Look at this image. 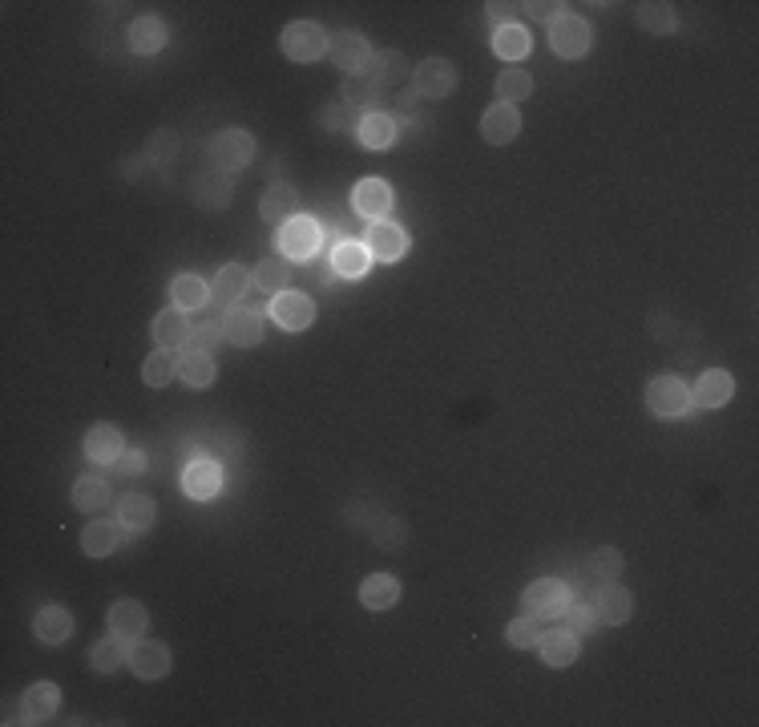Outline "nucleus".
Wrapping results in <instances>:
<instances>
[{"label":"nucleus","mask_w":759,"mask_h":727,"mask_svg":"<svg viewBox=\"0 0 759 727\" xmlns=\"http://www.w3.org/2000/svg\"><path fill=\"white\" fill-rule=\"evenodd\" d=\"M368 267H372V255H368L364 243H352V239L336 243V251H332V271H336L340 279H360Z\"/></svg>","instance_id":"obj_30"},{"label":"nucleus","mask_w":759,"mask_h":727,"mask_svg":"<svg viewBox=\"0 0 759 727\" xmlns=\"http://www.w3.org/2000/svg\"><path fill=\"white\" fill-rule=\"evenodd\" d=\"M558 9H562V5H525V13L537 17V21H558V17H562Z\"/></svg>","instance_id":"obj_54"},{"label":"nucleus","mask_w":759,"mask_h":727,"mask_svg":"<svg viewBox=\"0 0 759 727\" xmlns=\"http://www.w3.org/2000/svg\"><path fill=\"white\" fill-rule=\"evenodd\" d=\"M150 336H154L158 348H186L190 336H194V324L186 320L182 307H166V311H158V316H154Z\"/></svg>","instance_id":"obj_15"},{"label":"nucleus","mask_w":759,"mask_h":727,"mask_svg":"<svg viewBox=\"0 0 759 727\" xmlns=\"http://www.w3.org/2000/svg\"><path fill=\"white\" fill-rule=\"evenodd\" d=\"M533 93V77L525 69H505L497 77V101L501 106H517V101H525Z\"/></svg>","instance_id":"obj_43"},{"label":"nucleus","mask_w":759,"mask_h":727,"mask_svg":"<svg viewBox=\"0 0 759 727\" xmlns=\"http://www.w3.org/2000/svg\"><path fill=\"white\" fill-rule=\"evenodd\" d=\"M489 9V17L497 21V29L501 25H513V5H501V0H493V5H485Z\"/></svg>","instance_id":"obj_53"},{"label":"nucleus","mask_w":759,"mask_h":727,"mask_svg":"<svg viewBox=\"0 0 759 727\" xmlns=\"http://www.w3.org/2000/svg\"><path fill=\"white\" fill-rule=\"evenodd\" d=\"M328 57L336 61V69H344V73L352 77V73H364V69H368V61H372V45H368L360 33H340V37H332Z\"/></svg>","instance_id":"obj_16"},{"label":"nucleus","mask_w":759,"mask_h":727,"mask_svg":"<svg viewBox=\"0 0 759 727\" xmlns=\"http://www.w3.org/2000/svg\"><path fill=\"white\" fill-rule=\"evenodd\" d=\"M675 9L667 5V0H650V5H638V29L655 33V37H667L675 33Z\"/></svg>","instance_id":"obj_40"},{"label":"nucleus","mask_w":759,"mask_h":727,"mask_svg":"<svg viewBox=\"0 0 759 727\" xmlns=\"http://www.w3.org/2000/svg\"><path fill=\"white\" fill-rule=\"evenodd\" d=\"M126 663L138 679H166L170 675V647L158 639H138V643H130Z\"/></svg>","instance_id":"obj_11"},{"label":"nucleus","mask_w":759,"mask_h":727,"mask_svg":"<svg viewBox=\"0 0 759 727\" xmlns=\"http://www.w3.org/2000/svg\"><path fill=\"white\" fill-rule=\"evenodd\" d=\"M214 340H219V320H210V316H206L202 324H194V336H190V344H194V348L210 352V344H214Z\"/></svg>","instance_id":"obj_49"},{"label":"nucleus","mask_w":759,"mask_h":727,"mask_svg":"<svg viewBox=\"0 0 759 727\" xmlns=\"http://www.w3.org/2000/svg\"><path fill=\"white\" fill-rule=\"evenodd\" d=\"M247 287H251V271L239 267V263H227V267H219V275H214L210 295L219 299V303H235V299L247 295Z\"/></svg>","instance_id":"obj_31"},{"label":"nucleus","mask_w":759,"mask_h":727,"mask_svg":"<svg viewBox=\"0 0 759 727\" xmlns=\"http://www.w3.org/2000/svg\"><path fill=\"white\" fill-rule=\"evenodd\" d=\"M731 396H735V380H731L723 368H707V372L695 380V392H691V400L703 404V408H723Z\"/></svg>","instance_id":"obj_23"},{"label":"nucleus","mask_w":759,"mask_h":727,"mask_svg":"<svg viewBox=\"0 0 759 727\" xmlns=\"http://www.w3.org/2000/svg\"><path fill=\"white\" fill-rule=\"evenodd\" d=\"M154 517H158V509H154V497H146V493H130V497H122V505H118V522H122L126 530H134V534L150 530Z\"/></svg>","instance_id":"obj_32"},{"label":"nucleus","mask_w":759,"mask_h":727,"mask_svg":"<svg viewBox=\"0 0 759 727\" xmlns=\"http://www.w3.org/2000/svg\"><path fill=\"white\" fill-rule=\"evenodd\" d=\"M566 618H570V631H574V635H590V631L598 627L590 602H570V606H566Z\"/></svg>","instance_id":"obj_48"},{"label":"nucleus","mask_w":759,"mask_h":727,"mask_svg":"<svg viewBox=\"0 0 759 727\" xmlns=\"http://www.w3.org/2000/svg\"><path fill=\"white\" fill-rule=\"evenodd\" d=\"M251 158H255V138H251L247 130H223V134L210 138V162H214V170L235 174V170H243Z\"/></svg>","instance_id":"obj_5"},{"label":"nucleus","mask_w":759,"mask_h":727,"mask_svg":"<svg viewBox=\"0 0 759 727\" xmlns=\"http://www.w3.org/2000/svg\"><path fill=\"white\" fill-rule=\"evenodd\" d=\"M231 194H235V182L223 170H206V174L194 178V202L202 206V211H223V206L231 202Z\"/></svg>","instance_id":"obj_20"},{"label":"nucleus","mask_w":759,"mask_h":727,"mask_svg":"<svg viewBox=\"0 0 759 727\" xmlns=\"http://www.w3.org/2000/svg\"><path fill=\"white\" fill-rule=\"evenodd\" d=\"M122 453H126V445H122V429H114V425H93V429L85 433V457H89V461L118 465Z\"/></svg>","instance_id":"obj_21"},{"label":"nucleus","mask_w":759,"mask_h":727,"mask_svg":"<svg viewBox=\"0 0 759 727\" xmlns=\"http://www.w3.org/2000/svg\"><path fill=\"white\" fill-rule=\"evenodd\" d=\"M396 106H400V110H408V114L420 106V93H416V85H412V89H400V93H396Z\"/></svg>","instance_id":"obj_55"},{"label":"nucleus","mask_w":759,"mask_h":727,"mask_svg":"<svg viewBox=\"0 0 759 727\" xmlns=\"http://www.w3.org/2000/svg\"><path fill=\"white\" fill-rule=\"evenodd\" d=\"M267 316L283 328V332H307L315 324V303L303 291H279L267 307Z\"/></svg>","instance_id":"obj_7"},{"label":"nucleus","mask_w":759,"mask_h":727,"mask_svg":"<svg viewBox=\"0 0 759 727\" xmlns=\"http://www.w3.org/2000/svg\"><path fill=\"white\" fill-rule=\"evenodd\" d=\"M323 126L328 130H348V126H360V122L352 118V106H332L328 114H323Z\"/></svg>","instance_id":"obj_51"},{"label":"nucleus","mask_w":759,"mask_h":727,"mask_svg":"<svg viewBox=\"0 0 759 727\" xmlns=\"http://www.w3.org/2000/svg\"><path fill=\"white\" fill-rule=\"evenodd\" d=\"M570 602H574V590H570L562 578H537V582H529L525 594H521V606H525V614H533V618H558V614H566Z\"/></svg>","instance_id":"obj_1"},{"label":"nucleus","mask_w":759,"mask_h":727,"mask_svg":"<svg viewBox=\"0 0 759 727\" xmlns=\"http://www.w3.org/2000/svg\"><path fill=\"white\" fill-rule=\"evenodd\" d=\"M287 283H291V267H287L283 255H271V259H263V263L255 267V287H259V291L279 295V291H287Z\"/></svg>","instance_id":"obj_42"},{"label":"nucleus","mask_w":759,"mask_h":727,"mask_svg":"<svg viewBox=\"0 0 759 727\" xmlns=\"http://www.w3.org/2000/svg\"><path fill=\"white\" fill-rule=\"evenodd\" d=\"M182 493L190 501H210L223 493V465L214 457H194L186 469H182Z\"/></svg>","instance_id":"obj_8"},{"label":"nucleus","mask_w":759,"mask_h":727,"mask_svg":"<svg viewBox=\"0 0 759 727\" xmlns=\"http://www.w3.org/2000/svg\"><path fill=\"white\" fill-rule=\"evenodd\" d=\"M590 41H594V33H590V25H586L582 17L562 13L558 21H550V49H554L558 57L578 61V57L590 53Z\"/></svg>","instance_id":"obj_6"},{"label":"nucleus","mask_w":759,"mask_h":727,"mask_svg":"<svg viewBox=\"0 0 759 727\" xmlns=\"http://www.w3.org/2000/svg\"><path fill=\"white\" fill-rule=\"evenodd\" d=\"M328 45H332V37L323 33L315 21H291V25L283 29V37H279L283 57H291V61H299V65L319 61L323 53H328Z\"/></svg>","instance_id":"obj_2"},{"label":"nucleus","mask_w":759,"mask_h":727,"mask_svg":"<svg viewBox=\"0 0 759 727\" xmlns=\"http://www.w3.org/2000/svg\"><path fill=\"white\" fill-rule=\"evenodd\" d=\"M590 606H594V618H598V622H606V627H622V622L630 618V610H634L630 594H626L618 582H602Z\"/></svg>","instance_id":"obj_18"},{"label":"nucleus","mask_w":759,"mask_h":727,"mask_svg":"<svg viewBox=\"0 0 759 727\" xmlns=\"http://www.w3.org/2000/svg\"><path fill=\"white\" fill-rule=\"evenodd\" d=\"M396 134H400L396 118H392V114H380V110L364 114L360 126H356V138H360L364 150H388V146L396 142Z\"/></svg>","instance_id":"obj_22"},{"label":"nucleus","mask_w":759,"mask_h":727,"mask_svg":"<svg viewBox=\"0 0 759 727\" xmlns=\"http://www.w3.org/2000/svg\"><path fill=\"white\" fill-rule=\"evenodd\" d=\"M178 364H182V356H174V348H154L142 364V380L150 388H166L178 376Z\"/></svg>","instance_id":"obj_36"},{"label":"nucleus","mask_w":759,"mask_h":727,"mask_svg":"<svg viewBox=\"0 0 759 727\" xmlns=\"http://www.w3.org/2000/svg\"><path fill=\"white\" fill-rule=\"evenodd\" d=\"M396 598H400V582L392 574H368L360 586V602L368 610H388V606H396Z\"/></svg>","instance_id":"obj_35"},{"label":"nucleus","mask_w":759,"mask_h":727,"mask_svg":"<svg viewBox=\"0 0 759 727\" xmlns=\"http://www.w3.org/2000/svg\"><path fill=\"white\" fill-rule=\"evenodd\" d=\"M73 505H77L81 513L105 509V505H110V481H105V477H77V485H73Z\"/></svg>","instance_id":"obj_39"},{"label":"nucleus","mask_w":759,"mask_h":727,"mask_svg":"<svg viewBox=\"0 0 759 727\" xmlns=\"http://www.w3.org/2000/svg\"><path fill=\"white\" fill-rule=\"evenodd\" d=\"M170 299H174V307H182V311H202V307L210 303V283H206L202 275H178V279L170 283Z\"/></svg>","instance_id":"obj_34"},{"label":"nucleus","mask_w":759,"mask_h":727,"mask_svg":"<svg viewBox=\"0 0 759 727\" xmlns=\"http://www.w3.org/2000/svg\"><path fill=\"white\" fill-rule=\"evenodd\" d=\"M33 635H37L41 643H49V647L65 643V639L73 635V614H69L65 606H41L37 618H33Z\"/></svg>","instance_id":"obj_24"},{"label":"nucleus","mask_w":759,"mask_h":727,"mask_svg":"<svg viewBox=\"0 0 759 727\" xmlns=\"http://www.w3.org/2000/svg\"><path fill=\"white\" fill-rule=\"evenodd\" d=\"M529 49H533V37H529V29L525 25H501L497 33H493V53L501 57V61H521V57H529Z\"/></svg>","instance_id":"obj_33"},{"label":"nucleus","mask_w":759,"mask_h":727,"mask_svg":"<svg viewBox=\"0 0 759 727\" xmlns=\"http://www.w3.org/2000/svg\"><path fill=\"white\" fill-rule=\"evenodd\" d=\"M146 622H150V614H146V606L134 602V598H122V602L110 606V631H114L122 643H138V639L146 635Z\"/></svg>","instance_id":"obj_17"},{"label":"nucleus","mask_w":759,"mask_h":727,"mask_svg":"<svg viewBox=\"0 0 759 727\" xmlns=\"http://www.w3.org/2000/svg\"><path fill=\"white\" fill-rule=\"evenodd\" d=\"M25 707H29V723H49L61 707V691L57 683H33L25 691Z\"/></svg>","instance_id":"obj_37"},{"label":"nucleus","mask_w":759,"mask_h":727,"mask_svg":"<svg viewBox=\"0 0 759 727\" xmlns=\"http://www.w3.org/2000/svg\"><path fill=\"white\" fill-rule=\"evenodd\" d=\"M364 73L376 77L384 89H392V85H400V81L412 77V65L404 61V53H396V49H380V53H372V61H368Z\"/></svg>","instance_id":"obj_27"},{"label":"nucleus","mask_w":759,"mask_h":727,"mask_svg":"<svg viewBox=\"0 0 759 727\" xmlns=\"http://www.w3.org/2000/svg\"><path fill=\"white\" fill-rule=\"evenodd\" d=\"M505 639H509V647L533 651V647H537V639H541V622H537L533 614H521V618H513L509 627H505Z\"/></svg>","instance_id":"obj_44"},{"label":"nucleus","mask_w":759,"mask_h":727,"mask_svg":"<svg viewBox=\"0 0 759 727\" xmlns=\"http://www.w3.org/2000/svg\"><path fill=\"white\" fill-rule=\"evenodd\" d=\"M5 723H29V707H25V699H17V695L5 699Z\"/></svg>","instance_id":"obj_52"},{"label":"nucleus","mask_w":759,"mask_h":727,"mask_svg":"<svg viewBox=\"0 0 759 727\" xmlns=\"http://www.w3.org/2000/svg\"><path fill=\"white\" fill-rule=\"evenodd\" d=\"M130 49H134L138 57L162 53V49H166V25H162L158 17H138V21L130 25Z\"/></svg>","instance_id":"obj_29"},{"label":"nucleus","mask_w":759,"mask_h":727,"mask_svg":"<svg viewBox=\"0 0 759 727\" xmlns=\"http://www.w3.org/2000/svg\"><path fill=\"white\" fill-rule=\"evenodd\" d=\"M590 574H594L598 582H618V574H622V554H618L614 546L594 550V558H590Z\"/></svg>","instance_id":"obj_46"},{"label":"nucleus","mask_w":759,"mask_h":727,"mask_svg":"<svg viewBox=\"0 0 759 727\" xmlns=\"http://www.w3.org/2000/svg\"><path fill=\"white\" fill-rule=\"evenodd\" d=\"M319 243H323V231H319V223L307 219V215L287 219V223L279 227V235H275V251H279L283 259H311V255L319 251Z\"/></svg>","instance_id":"obj_4"},{"label":"nucleus","mask_w":759,"mask_h":727,"mask_svg":"<svg viewBox=\"0 0 759 727\" xmlns=\"http://www.w3.org/2000/svg\"><path fill=\"white\" fill-rule=\"evenodd\" d=\"M295 211H299V190H295L291 182H271V186L263 190V198H259L263 223L283 227L287 219H295Z\"/></svg>","instance_id":"obj_14"},{"label":"nucleus","mask_w":759,"mask_h":727,"mask_svg":"<svg viewBox=\"0 0 759 727\" xmlns=\"http://www.w3.org/2000/svg\"><path fill=\"white\" fill-rule=\"evenodd\" d=\"M214 376H219V364H214L210 352H202V348H186V352H182L178 380H182L186 388H210Z\"/></svg>","instance_id":"obj_26"},{"label":"nucleus","mask_w":759,"mask_h":727,"mask_svg":"<svg viewBox=\"0 0 759 727\" xmlns=\"http://www.w3.org/2000/svg\"><path fill=\"white\" fill-rule=\"evenodd\" d=\"M122 522H89L85 530H81V550L89 554V558H105V554H114L118 550V542H122V530H118Z\"/></svg>","instance_id":"obj_28"},{"label":"nucleus","mask_w":759,"mask_h":727,"mask_svg":"<svg viewBox=\"0 0 759 727\" xmlns=\"http://www.w3.org/2000/svg\"><path fill=\"white\" fill-rule=\"evenodd\" d=\"M130 655V643H122L114 631L105 635V639H97L93 643V651H89V667L93 671H101V675H110V671H118L122 667V659Z\"/></svg>","instance_id":"obj_38"},{"label":"nucleus","mask_w":759,"mask_h":727,"mask_svg":"<svg viewBox=\"0 0 759 727\" xmlns=\"http://www.w3.org/2000/svg\"><path fill=\"white\" fill-rule=\"evenodd\" d=\"M412 85L420 97H449L457 89V69L445 57H428L412 69Z\"/></svg>","instance_id":"obj_9"},{"label":"nucleus","mask_w":759,"mask_h":727,"mask_svg":"<svg viewBox=\"0 0 759 727\" xmlns=\"http://www.w3.org/2000/svg\"><path fill=\"white\" fill-rule=\"evenodd\" d=\"M174 154H178V138H174V130H158L150 142H146V162L150 166H166V162H174Z\"/></svg>","instance_id":"obj_45"},{"label":"nucleus","mask_w":759,"mask_h":727,"mask_svg":"<svg viewBox=\"0 0 759 727\" xmlns=\"http://www.w3.org/2000/svg\"><path fill=\"white\" fill-rule=\"evenodd\" d=\"M521 134V114H517V106H497L493 110H485V118H481V138L489 142V146H509L513 138Z\"/></svg>","instance_id":"obj_19"},{"label":"nucleus","mask_w":759,"mask_h":727,"mask_svg":"<svg viewBox=\"0 0 759 727\" xmlns=\"http://www.w3.org/2000/svg\"><path fill=\"white\" fill-rule=\"evenodd\" d=\"M118 469H122L126 477H138V473H146V469H150V457H146L142 449H126V453L118 457Z\"/></svg>","instance_id":"obj_50"},{"label":"nucleus","mask_w":759,"mask_h":727,"mask_svg":"<svg viewBox=\"0 0 759 727\" xmlns=\"http://www.w3.org/2000/svg\"><path fill=\"white\" fill-rule=\"evenodd\" d=\"M352 206H356L360 219L384 223V219L392 215V186L380 182V178H364V182H356V190H352Z\"/></svg>","instance_id":"obj_10"},{"label":"nucleus","mask_w":759,"mask_h":727,"mask_svg":"<svg viewBox=\"0 0 759 727\" xmlns=\"http://www.w3.org/2000/svg\"><path fill=\"white\" fill-rule=\"evenodd\" d=\"M646 408L655 412L659 421H675L691 408V388L679 376H655L646 384Z\"/></svg>","instance_id":"obj_3"},{"label":"nucleus","mask_w":759,"mask_h":727,"mask_svg":"<svg viewBox=\"0 0 759 727\" xmlns=\"http://www.w3.org/2000/svg\"><path fill=\"white\" fill-rule=\"evenodd\" d=\"M384 97V85L376 81V77H368V73H352V77H344V106H376V101Z\"/></svg>","instance_id":"obj_41"},{"label":"nucleus","mask_w":759,"mask_h":727,"mask_svg":"<svg viewBox=\"0 0 759 727\" xmlns=\"http://www.w3.org/2000/svg\"><path fill=\"white\" fill-rule=\"evenodd\" d=\"M364 247H368V255H372V263L380 259V263H396L404 251H408V235L396 227V223H372L368 231H364Z\"/></svg>","instance_id":"obj_13"},{"label":"nucleus","mask_w":759,"mask_h":727,"mask_svg":"<svg viewBox=\"0 0 759 727\" xmlns=\"http://www.w3.org/2000/svg\"><path fill=\"white\" fill-rule=\"evenodd\" d=\"M533 651L541 655V663H546V667H570L578 659V635L574 631H550V635L537 639Z\"/></svg>","instance_id":"obj_25"},{"label":"nucleus","mask_w":759,"mask_h":727,"mask_svg":"<svg viewBox=\"0 0 759 727\" xmlns=\"http://www.w3.org/2000/svg\"><path fill=\"white\" fill-rule=\"evenodd\" d=\"M404 522H400V517H376V522H372V542L376 546H400L404 542Z\"/></svg>","instance_id":"obj_47"},{"label":"nucleus","mask_w":759,"mask_h":727,"mask_svg":"<svg viewBox=\"0 0 759 727\" xmlns=\"http://www.w3.org/2000/svg\"><path fill=\"white\" fill-rule=\"evenodd\" d=\"M223 340L235 348H255L263 340V311L259 307H231L223 320Z\"/></svg>","instance_id":"obj_12"}]
</instances>
